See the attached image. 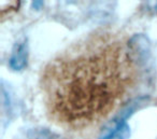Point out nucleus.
<instances>
[{
  "instance_id": "nucleus-1",
  "label": "nucleus",
  "mask_w": 157,
  "mask_h": 139,
  "mask_svg": "<svg viewBox=\"0 0 157 139\" xmlns=\"http://www.w3.org/2000/svg\"><path fill=\"white\" fill-rule=\"evenodd\" d=\"M132 39L99 31L68 46L48 64L41 89L51 120L84 129L107 119L135 89L143 54Z\"/></svg>"
},
{
  "instance_id": "nucleus-2",
  "label": "nucleus",
  "mask_w": 157,
  "mask_h": 139,
  "mask_svg": "<svg viewBox=\"0 0 157 139\" xmlns=\"http://www.w3.org/2000/svg\"><path fill=\"white\" fill-rule=\"evenodd\" d=\"M27 59H28V46L27 42L24 41L22 43H17L14 48V51L10 58V66L13 70H22L26 67Z\"/></svg>"
}]
</instances>
